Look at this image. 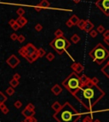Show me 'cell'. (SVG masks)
<instances>
[{
    "label": "cell",
    "mask_w": 109,
    "mask_h": 122,
    "mask_svg": "<svg viewBox=\"0 0 109 122\" xmlns=\"http://www.w3.org/2000/svg\"><path fill=\"white\" fill-rule=\"evenodd\" d=\"M73 96L86 109L91 110L95 105L105 96V92L97 85H94L91 81L87 86L79 88Z\"/></svg>",
    "instance_id": "1"
},
{
    "label": "cell",
    "mask_w": 109,
    "mask_h": 122,
    "mask_svg": "<svg viewBox=\"0 0 109 122\" xmlns=\"http://www.w3.org/2000/svg\"><path fill=\"white\" fill-rule=\"evenodd\" d=\"M81 113L74 108L69 103H65L61 108L53 114V118L58 122H77Z\"/></svg>",
    "instance_id": "2"
},
{
    "label": "cell",
    "mask_w": 109,
    "mask_h": 122,
    "mask_svg": "<svg viewBox=\"0 0 109 122\" xmlns=\"http://www.w3.org/2000/svg\"><path fill=\"white\" fill-rule=\"evenodd\" d=\"M89 56L93 59L95 62L100 65L109 57V50L107 48H105L102 44L99 43L90 50Z\"/></svg>",
    "instance_id": "3"
},
{
    "label": "cell",
    "mask_w": 109,
    "mask_h": 122,
    "mask_svg": "<svg viewBox=\"0 0 109 122\" xmlns=\"http://www.w3.org/2000/svg\"><path fill=\"white\" fill-rule=\"evenodd\" d=\"M62 86L66 88V90L73 95L75 92L81 87V81H80V76H78L77 73L73 72L66 77V79L63 80Z\"/></svg>",
    "instance_id": "4"
},
{
    "label": "cell",
    "mask_w": 109,
    "mask_h": 122,
    "mask_svg": "<svg viewBox=\"0 0 109 122\" xmlns=\"http://www.w3.org/2000/svg\"><path fill=\"white\" fill-rule=\"evenodd\" d=\"M49 45L59 55H62V54L66 51L67 48L70 47L71 43L70 41L67 40L64 36H62V37H59V38H55L50 42Z\"/></svg>",
    "instance_id": "5"
},
{
    "label": "cell",
    "mask_w": 109,
    "mask_h": 122,
    "mask_svg": "<svg viewBox=\"0 0 109 122\" xmlns=\"http://www.w3.org/2000/svg\"><path fill=\"white\" fill-rule=\"evenodd\" d=\"M96 7L102 11L106 16H109V0H97Z\"/></svg>",
    "instance_id": "6"
},
{
    "label": "cell",
    "mask_w": 109,
    "mask_h": 122,
    "mask_svg": "<svg viewBox=\"0 0 109 122\" xmlns=\"http://www.w3.org/2000/svg\"><path fill=\"white\" fill-rule=\"evenodd\" d=\"M6 62H7V64L9 65L10 68H16V67L20 64V60L15 56V55H11V56L7 59Z\"/></svg>",
    "instance_id": "7"
},
{
    "label": "cell",
    "mask_w": 109,
    "mask_h": 122,
    "mask_svg": "<svg viewBox=\"0 0 109 122\" xmlns=\"http://www.w3.org/2000/svg\"><path fill=\"white\" fill-rule=\"evenodd\" d=\"M24 48H25V50H26V53H27L28 56H32V54L36 53V52L38 51V49H37L34 45L31 43H29L26 45H25Z\"/></svg>",
    "instance_id": "8"
},
{
    "label": "cell",
    "mask_w": 109,
    "mask_h": 122,
    "mask_svg": "<svg viewBox=\"0 0 109 122\" xmlns=\"http://www.w3.org/2000/svg\"><path fill=\"white\" fill-rule=\"evenodd\" d=\"M71 68L73 69L75 73L79 74V73H81L83 71V66L81 63H79V62H74V63L71 65Z\"/></svg>",
    "instance_id": "9"
},
{
    "label": "cell",
    "mask_w": 109,
    "mask_h": 122,
    "mask_svg": "<svg viewBox=\"0 0 109 122\" xmlns=\"http://www.w3.org/2000/svg\"><path fill=\"white\" fill-rule=\"evenodd\" d=\"M80 81H81V87H83V86H87L88 84H90L91 82V79L88 77L87 75L83 74L80 76Z\"/></svg>",
    "instance_id": "10"
},
{
    "label": "cell",
    "mask_w": 109,
    "mask_h": 122,
    "mask_svg": "<svg viewBox=\"0 0 109 122\" xmlns=\"http://www.w3.org/2000/svg\"><path fill=\"white\" fill-rule=\"evenodd\" d=\"M93 28H94V24L92 23L90 20H86L85 26H84L83 31H85L86 32H90L91 30H93Z\"/></svg>",
    "instance_id": "11"
},
{
    "label": "cell",
    "mask_w": 109,
    "mask_h": 122,
    "mask_svg": "<svg viewBox=\"0 0 109 122\" xmlns=\"http://www.w3.org/2000/svg\"><path fill=\"white\" fill-rule=\"evenodd\" d=\"M51 91L53 94H55V96H58V95H60L62 92V89L59 85H55L51 88Z\"/></svg>",
    "instance_id": "12"
},
{
    "label": "cell",
    "mask_w": 109,
    "mask_h": 122,
    "mask_svg": "<svg viewBox=\"0 0 109 122\" xmlns=\"http://www.w3.org/2000/svg\"><path fill=\"white\" fill-rule=\"evenodd\" d=\"M22 114L25 117H32V116L35 115V111H32V110H30L27 108H25V109H23L22 111Z\"/></svg>",
    "instance_id": "13"
},
{
    "label": "cell",
    "mask_w": 109,
    "mask_h": 122,
    "mask_svg": "<svg viewBox=\"0 0 109 122\" xmlns=\"http://www.w3.org/2000/svg\"><path fill=\"white\" fill-rule=\"evenodd\" d=\"M16 22L19 24V26L21 27H24L27 23V20L24 17V16H19V17L16 19Z\"/></svg>",
    "instance_id": "14"
},
{
    "label": "cell",
    "mask_w": 109,
    "mask_h": 122,
    "mask_svg": "<svg viewBox=\"0 0 109 122\" xmlns=\"http://www.w3.org/2000/svg\"><path fill=\"white\" fill-rule=\"evenodd\" d=\"M101 73H102L106 77L109 79V63L108 62L101 68Z\"/></svg>",
    "instance_id": "15"
},
{
    "label": "cell",
    "mask_w": 109,
    "mask_h": 122,
    "mask_svg": "<svg viewBox=\"0 0 109 122\" xmlns=\"http://www.w3.org/2000/svg\"><path fill=\"white\" fill-rule=\"evenodd\" d=\"M49 5H49V2L48 0H42L39 5H38V6L41 7L42 9H47V8L49 7Z\"/></svg>",
    "instance_id": "16"
},
{
    "label": "cell",
    "mask_w": 109,
    "mask_h": 122,
    "mask_svg": "<svg viewBox=\"0 0 109 122\" xmlns=\"http://www.w3.org/2000/svg\"><path fill=\"white\" fill-rule=\"evenodd\" d=\"M61 107H62V105H61V103H59V102H55V103L51 105V108L53 109V110H55L56 112H57L58 110H60V109L61 108Z\"/></svg>",
    "instance_id": "17"
},
{
    "label": "cell",
    "mask_w": 109,
    "mask_h": 122,
    "mask_svg": "<svg viewBox=\"0 0 109 122\" xmlns=\"http://www.w3.org/2000/svg\"><path fill=\"white\" fill-rule=\"evenodd\" d=\"M71 21V22H73V25H78V22L80 21V19H79L78 17L76 15H73L71 16V18L69 19Z\"/></svg>",
    "instance_id": "18"
},
{
    "label": "cell",
    "mask_w": 109,
    "mask_h": 122,
    "mask_svg": "<svg viewBox=\"0 0 109 122\" xmlns=\"http://www.w3.org/2000/svg\"><path fill=\"white\" fill-rule=\"evenodd\" d=\"M71 41H72L73 44H78L79 41H80V37L75 33V34H73V36L71 37Z\"/></svg>",
    "instance_id": "19"
},
{
    "label": "cell",
    "mask_w": 109,
    "mask_h": 122,
    "mask_svg": "<svg viewBox=\"0 0 109 122\" xmlns=\"http://www.w3.org/2000/svg\"><path fill=\"white\" fill-rule=\"evenodd\" d=\"M18 53L21 55V56H22V57H24V58H26V56H28V55H27V53H26V50H25V48H24V46L23 47H22L21 49L18 50Z\"/></svg>",
    "instance_id": "20"
},
{
    "label": "cell",
    "mask_w": 109,
    "mask_h": 122,
    "mask_svg": "<svg viewBox=\"0 0 109 122\" xmlns=\"http://www.w3.org/2000/svg\"><path fill=\"white\" fill-rule=\"evenodd\" d=\"M85 22L86 21H84V20H80L77 25L78 27L80 30H83V29H84V26H85Z\"/></svg>",
    "instance_id": "21"
},
{
    "label": "cell",
    "mask_w": 109,
    "mask_h": 122,
    "mask_svg": "<svg viewBox=\"0 0 109 122\" xmlns=\"http://www.w3.org/2000/svg\"><path fill=\"white\" fill-rule=\"evenodd\" d=\"M9 85H10V86H12V87L15 88L16 86H18V85H19V80L15 79H12L10 81H9Z\"/></svg>",
    "instance_id": "22"
},
{
    "label": "cell",
    "mask_w": 109,
    "mask_h": 122,
    "mask_svg": "<svg viewBox=\"0 0 109 122\" xmlns=\"http://www.w3.org/2000/svg\"><path fill=\"white\" fill-rule=\"evenodd\" d=\"M6 93L8 96H12V95L15 94V89H14V87H12V86H10V87L7 88L6 89Z\"/></svg>",
    "instance_id": "23"
},
{
    "label": "cell",
    "mask_w": 109,
    "mask_h": 122,
    "mask_svg": "<svg viewBox=\"0 0 109 122\" xmlns=\"http://www.w3.org/2000/svg\"><path fill=\"white\" fill-rule=\"evenodd\" d=\"M6 101H7V96L2 91H0V104L1 103H4Z\"/></svg>",
    "instance_id": "24"
},
{
    "label": "cell",
    "mask_w": 109,
    "mask_h": 122,
    "mask_svg": "<svg viewBox=\"0 0 109 122\" xmlns=\"http://www.w3.org/2000/svg\"><path fill=\"white\" fill-rule=\"evenodd\" d=\"M37 53H38L39 57H43L44 56H46V52H45V50L43 49V48H40V49L38 50Z\"/></svg>",
    "instance_id": "25"
},
{
    "label": "cell",
    "mask_w": 109,
    "mask_h": 122,
    "mask_svg": "<svg viewBox=\"0 0 109 122\" xmlns=\"http://www.w3.org/2000/svg\"><path fill=\"white\" fill-rule=\"evenodd\" d=\"M46 59H47L49 62H52V61L55 59V55H54L52 52H49V53L46 55Z\"/></svg>",
    "instance_id": "26"
},
{
    "label": "cell",
    "mask_w": 109,
    "mask_h": 122,
    "mask_svg": "<svg viewBox=\"0 0 109 122\" xmlns=\"http://www.w3.org/2000/svg\"><path fill=\"white\" fill-rule=\"evenodd\" d=\"M64 33H63V32H62L61 29H57V30L55 32V36H56V38H59V37H62L64 36Z\"/></svg>",
    "instance_id": "27"
},
{
    "label": "cell",
    "mask_w": 109,
    "mask_h": 122,
    "mask_svg": "<svg viewBox=\"0 0 109 122\" xmlns=\"http://www.w3.org/2000/svg\"><path fill=\"white\" fill-rule=\"evenodd\" d=\"M96 31L99 32V33H103L105 32V27L102 26V25H99L96 28Z\"/></svg>",
    "instance_id": "28"
},
{
    "label": "cell",
    "mask_w": 109,
    "mask_h": 122,
    "mask_svg": "<svg viewBox=\"0 0 109 122\" xmlns=\"http://www.w3.org/2000/svg\"><path fill=\"white\" fill-rule=\"evenodd\" d=\"M16 14H17L19 16H23V15L25 14V10L22 8H19V9L16 10Z\"/></svg>",
    "instance_id": "29"
},
{
    "label": "cell",
    "mask_w": 109,
    "mask_h": 122,
    "mask_svg": "<svg viewBox=\"0 0 109 122\" xmlns=\"http://www.w3.org/2000/svg\"><path fill=\"white\" fill-rule=\"evenodd\" d=\"M89 33H90V37H91V38H96V37L97 36V34H98V32L93 29V30L90 31Z\"/></svg>",
    "instance_id": "30"
},
{
    "label": "cell",
    "mask_w": 109,
    "mask_h": 122,
    "mask_svg": "<svg viewBox=\"0 0 109 122\" xmlns=\"http://www.w3.org/2000/svg\"><path fill=\"white\" fill-rule=\"evenodd\" d=\"M25 39H26L25 36H24V35H22V34H21V35H19V36H18L17 41H18V42H20V43H23L24 41H25Z\"/></svg>",
    "instance_id": "31"
},
{
    "label": "cell",
    "mask_w": 109,
    "mask_h": 122,
    "mask_svg": "<svg viewBox=\"0 0 109 122\" xmlns=\"http://www.w3.org/2000/svg\"><path fill=\"white\" fill-rule=\"evenodd\" d=\"M35 30L37 31V32H41L42 31V29H43V26L41 25V24H37L36 26H35Z\"/></svg>",
    "instance_id": "32"
},
{
    "label": "cell",
    "mask_w": 109,
    "mask_h": 122,
    "mask_svg": "<svg viewBox=\"0 0 109 122\" xmlns=\"http://www.w3.org/2000/svg\"><path fill=\"white\" fill-rule=\"evenodd\" d=\"M22 106V103L21 101H16L15 103V107L16 108H21Z\"/></svg>",
    "instance_id": "33"
},
{
    "label": "cell",
    "mask_w": 109,
    "mask_h": 122,
    "mask_svg": "<svg viewBox=\"0 0 109 122\" xmlns=\"http://www.w3.org/2000/svg\"><path fill=\"white\" fill-rule=\"evenodd\" d=\"M83 122H93L91 116H85V118L83 120Z\"/></svg>",
    "instance_id": "34"
},
{
    "label": "cell",
    "mask_w": 109,
    "mask_h": 122,
    "mask_svg": "<svg viewBox=\"0 0 109 122\" xmlns=\"http://www.w3.org/2000/svg\"><path fill=\"white\" fill-rule=\"evenodd\" d=\"M18 36L19 35H17L16 33H12V34L10 35V39H11V40H13V41H15V40H17L18 39Z\"/></svg>",
    "instance_id": "35"
},
{
    "label": "cell",
    "mask_w": 109,
    "mask_h": 122,
    "mask_svg": "<svg viewBox=\"0 0 109 122\" xmlns=\"http://www.w3.org/2000/svg\"><path fill=\"white\" fill-rule=\"evenodd\" d=\"M31 56V58H32V62H35V61L37 60V59H38V58L39 57V55H38V53H34V54H32V56Z\"/></svg>",
    "instance_id": "36"
},
{
    "label": "cell",
    "mask_w": 109,
    "mask_h": 122,
    "mask_svg": "<svg viewBox=\"0 0 109 122\" xmlns=\"http://www.w3.org/2000/svg\"><path fill=\"white\" fill-rule=\"evenodd\" d=\"M12 27V29H13L14 31H17L18 29H19V28L21 27H20V26H19V24H18L17 22H16V23L14 24V25H13L12 27Z\"/></svg>",
    "instance_id": "37"
},
{
    "label": "cell",
    "mask_w": 109,
    "mask_h": 122,
    "mask_svg": "<svg viewBox=\"0 0 109 122\" xmlns=\"http://www.w3.org/2000/svg\"><path fill=\"white\" fill-rule=\"evenodd\" d=\"M26 108H29L30 110L35 111V107H34V105L32 104V103H28L27 106H26Z\"/></svg>",
    "instance_id": "38"
},
{
    "label": "cell",
    "mask_w": 109,
    "mask_h": 122,
    "mask_svg": "<svg viewBox=\"0 0 109 122\" xmlns=\"http://www.w3.org/2000/svg\"><path fill=\"white\" fill-rule=\"evenodd\" d=\"M91 81H92V83L94 84V85H97V84L99 83V79H98V78H97V77H93L91 79Z\"/></svg>",
    "instance_id": "39"
},
{
    "label": "cell",
    "mask_w": 109,
    "mask_h": 122,
    "mask_svg": "<svg viewBox=\"0 0 109 122\" xmlns=\"http://www.w3.org/2000/svg\"><path fill=\"white\" fill-rule=\"evenodd\" d=\"M66 27H72L73 26H74V25L73 24V22H71L70 20L66 21Z\"/></svg>",
    "instance_id": "40"
},
{
    "label": "cell",
    "mask_w": 109,
    "mask_h": 122,
    "mask_svg": "<svg viewBox=\"0 0 109 122\" xmlns=\"http://www.w3.org/2000/svg\"><path fill=\"white\" fill-rule=\"evenodd\" d=\"M13 79H17V80H19V79H21V75H20L18 73H15V74L13 75Z\"/></svg>",
    "instance_id": "41"
},
{
    "label": "cell",
    "mask_w": 109,
    "mask_h": 122,
    "mask_svg": "<svg viewBox=\"0 0 109 122\" xmlns=\"http://www.w3.org/2000/svg\"><path fill=\"white\" fill-rule=\"evenodd\" d=\"M16 23V20H14V19H11L9 20V26L12 27L14 25V24Z\"/></svg>",
    "instance_id": "42"
},
{
    "label": "cell",
    "mask_w": 109,
    "mask_h": 122,
    "mask_svg": "<svg viewBox=\"0 0 109 122\" xmlns=\"http://www.w3.org/2000/svg\"><path fill=\"white\" fill-rule=\"evenodd\" d=\"M103 37L104 38H109V30H106L103 32Z\"/></svg>",
    "instance_id": "43"
},
{
    "label": "cell",
    "mask_w": 109,
    "mask_h": 122,
    "mask_svg": "<svg viewBox=\"0 0 109 122\" xmlns=\"http://www.w3.org/2000/svg\"><path fill=\"white\" fill-rule=\"evenodd\" d=\"M9 108H4V109H3V110H2V112H3V113H4V114H7V113H9Z\"/></svg>",
    "instance_id": "44"
},
{
    "label": "cell",
    "mask_w": 109,
    "mask_h": 122,
    "mask_svg": "<svg viewBox=\"0 0 109 122\" xmlns=\"http://www.w3.org/2000/svg\"><path fill=\"white\" fill-rule=\"evenodd\" d=\"M24 121L25 122H32V117H26V119H25Z\"/></svg>",
    "instance_id": "45"
},
{
    "label": "cell",
    "mask_w": 109,
    "mask_h": 122,
    "mask_svg": "<svg viewBox=\"0 0 109 122\" xmlns=\"http://www.w3.org/2000/svg\"><path fill=\"white\" fill-rule=\"evenodd\" d=\"M104 42L107 45H109V38H104Z\"/></svg>",
    "instance_id": "46"
},
{
    "label": "cell",
    "mask_w": 109,
    "mask_h": 122,
    "mask_svg": "<svg viewBox=\"0 0 109 122\" xmlns=\"http://www.w3.org/2000/svg\"><path fill=\"white\" fill-rule=\"evenodd\" d=\"M34 9H35V10L39 12V11H41L42 8H41V7H39V6H36V7H34Z\"/></svg>",
    "instance_id": "47"
},
{
    "label": "cell",
    "mask_w": 109,
    "mask_h": 122,
    "mask_svg": "<svg viewBox=\"0 0 109 122\" xmlns=\"http://www.w3.org/2000/svg\"><path fill=\"white\" fill-rule=\"evenodd\" d=\"M4 108H6V106H5L4 103H1V104H0V109H1V110H3Z\"/></svg>",
    "instance_id": "48"
},
{
    "label": "cell",
    "mask_w": 109,
    "mask_h": 122,
    "mask_svg": "<svg viewBox=\"0 0 109 122\" xmlns=\"http://www.w3.org/2000/svg\"><path fill=\"white\" fill-rule=\"evenodd\" d=\"M38 120H37V119H35L34 116H32V122H37Z\"/></svg>",
    "instance_id": "49"
},
{
    "label": "cell",
    "mask_w": 109,
    "mask_h": 122,
    "mask_svg": "<svg viewBox=\"0 0 109 122\" xmlns=\"http://www.w3.org/2000/svg\"><path fill=\"white\" fill-rule=\"evenodd\" d=\"M73 1L75 3V4H78V3L80 2V1H81V0H73Z\"/></svg>",
    "instance_id": "50"
},
{
    "label": "cell",
    "mask_w": 109,
    "mask_h": 122,
    "mask_svg": "<svg viewBox=\"0 0 109 122\" xmlns=\"http://www.w3.org/2000/svg\"><path fill=\"white\" fill-rule=\"evenodd\" d=\"M93 122H101L100 120H98V119H96V120H93Z\"/></svg>",
    "instance_id": "51"
},
{
    "label": "cell",
    "mask_w": 109,
    "mask_h": 122,
    "mask_svg": "<svg viewBox=\"0 0 109 122\" xmlns=\"http://www.w3.org/2000/svg\"><path fill=\"white\" fill-rule=\"evenodd\" d=\"M108 62V63H109V61H108V62Z\"/></svg>",
    "instance_id": "52"
},
{
    "label": "cell",
    "mask_w": 109,
    "mask_h": 122,
    "mask_svg": "<svg viewBox=\"0 0 109 122\" xmlns=\"http://www.w3.org/2000/svg\"><path fill=\"white\" fill-rule=\"evenodd\" d=\"M22 122H25V121H22Z\"/></svg>",
    "instance_id": "53"
},
{
    "label": "cell",
    "mask_w": 109,
    "mask_h": 122,
    "mask_svg": "<svg viewBox=\"0 0 109 122\" xmlns=\"http://www.w3.org/2000/svg\"><path fill=\"white\" fill-rule=\"evenodd\" d=\"M82 122H83V121H82Z\"/></svg>",
    "instance_id": "54"
}]
</instances>
